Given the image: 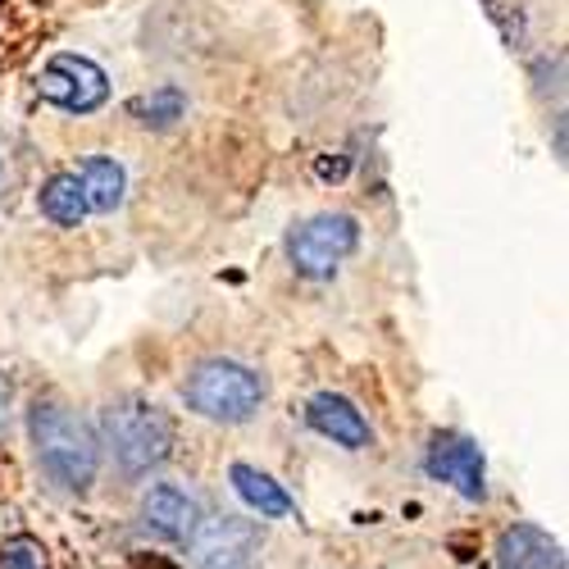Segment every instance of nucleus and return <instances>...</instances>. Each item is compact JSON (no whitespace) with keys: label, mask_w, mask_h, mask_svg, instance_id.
<instances>
[{"label":"nucleus","mask_w":569,"mask_h":569,"mask_svg":"<svg viewBox=\"0 0 569 569\" xmlns=\"http://www.w3.org/2000/svg\"><path fill=\"white\" fill-rule=\"evenodd\" d=\"M141 525L160 542H192V533L201 529V506L192 492H182L173 483H156L141 497Z\"/></svg>","instance_id":"obj_8"},{"label":"nucleus","mask_w":569,"mask_h":569,"mask_svg":"<svg viewBox=\"0 0 569 569\" xmlns=\"http://www.w3.org/2000/svg\"><path fill=\"white\" fill-rule=\"evenodd\" d=\"M28 433L37 447V460L46 469V479L64 492H87L101 473V442L87 423L60 406V401H37L28 410Z\"/></svg>","instance_id":"obj_1"},{"label":"nucleus","mask_w":569,"mask_h":569,"mask_svg":"<svg viewBox=\"0 0 569 569\" xmlns=\"http://www.w3.org/2000/svg\"><path fill=\"white\" fill-rule=\"evenodd\" d=\"M423 469L429 479L456 488L465 501H483L488 497V465H483V451L473 438L465 433H433L429 438V451H423Z\"/></svg>","instance_id":"obj_7"},{"label":"nucleus","mask_w":569,"mask_h":569,"mask_svg":"<svg viewBox=\"0 0 569 569\" xmlns=\"http://www.w3.org/2000/svg\"><path fill=\"white\" fill-rule=\"evenodd\" d=\"M306 423L328 438L333 447H347V451H365L373 442V429H369V419L360 415L356 401H347L342 392H315L306 401Z\"/></svg>","instance_id":"obj_9"},{"label":"nucleus","mask_w":569,"mask_h":569,"mask_svg":"<svg viewBox=\"0 0 569 569\" xmlns=\"http://www.w3.org/2000/svg\"><path fill=\"white\" fill-rule=\"evenodd\" d=\"M37 97L64 114H97L110 101V73L87 56H51L37 73Z\"/></svg>","instance_id":"obj_4"},{"label":"nucleus","mask_w":569,"mask_h":569,"mask_svg":"<svg viewBox=\"0 0 569 569\" xmlns=\"http://www.w3.org/2000/svg\"><path fill=\"white\" fill-rule=\"evenodd\" d=\"M228 479H232V492L242 497L260 519H288V515L297 510V501L288 497V488L273 483L269 473L256 469V465H242V460H237V465L228 469Z\"/></svg>","instance_id":"obj_12"},{"label":"nucleus","mask_w":569,"mask_h":569,"mask_svg":"<svg viewBox=\"0 0 569 569\" xmlns=\"http://www.w3.org/2000/svg\"><path fill=\"white\" fill-rule=\"evenodd\" d=\"M0 569H46V547L28 533L6 538V547H0Z\"/></svg>","instance_id":"obj_15"},{"label":"nucleus","mask_w":569,"mask_h":569,"mask_svg":"<svg viewBox=\"0 0 569 569\" xmlns=\"http://www.w3.org/2000/svg\"><path fill=\"white\" fill-rule=\"evenodd\" d=\"M182 401L210 423H247L264 406V378L242 360H201L187 373Z\"/></svg>","instance_id":"obj_3"},{"label":"nucleus","mask_w":569,"mask_h":569,"mask_svg":"<svg viewBox=\"0 0 569 569\" xmlns=\"http://www.w3.org/2000/svg\"><path fill=\"white\" fill-rule=\"evenodd\" d=\"M497 569H565V547L538 525H510L492 551Z\"/></svg>","instance_id":"obj_10"},{"label":"nucleus","mask_w":569,"mask_h":569,"mask_svg":"<svg viewBox=\"0 0 569 569\" xmlns=\"http://www.w3.org/2000/svg\"><path fill=\"white\" fill-rule=\"evenodd\" d=\"M360 247V223L351 214H315L292 228L288 260L301 278H328Z\"/></svg>","instance_id":"obj_5"},{"label":"nucleus","mask_w":569,"mask_h":569,"mask_svg":"<svg viewBox=\"0 0 569 569\" xmlns=\"http://www.w3.org/2000/svg\"><path fill=\"white\" fill-rule=\"evenodd\" d=\"M37 206H41V214L51 219L56 228H78L87 219V201H82V187H78L73 173L46 178L41 192H37Z\"/></svg>","instance_id":"obj_13"},{"label":"nucleus","mask_w":569,"mask_h":569,"mask_svg":"<svg viewBox=\"0 0 569 569\" xmlns=\"http://www.w3.org/2000/svg\"><path fill=\"white\" fill-rule=\"evenodd\" d=\"M192 569H260V529L251 519H201V529L192 533Z\"/></svg>","instance_id":"obj_6"},{"label":"nucleus","mask_w":569,"mask_h":569,"mask_svg":"<svg viewBox=\"0 0 569 569\" xmlns=\"http://www.w3.org/2000/svg\"><path fill=\"white\" fill-rule=\"evenodd\" d=\"M73 178H78V187H82L87 210L110 214V210H119V206H123L128 173H123V164H119V160H110V156H82V160H78V169H73Z\"/></svg>","instance_id":"obj_11"},{"label":"nucleus","mask_w":569,"mask_h":569,"mask_svg":"<svg viewBox=\"0 0 569 569\" xmlns=\"http://www.w3.org/2000/svg\"><path fill=\"white\" fill-rule=\"evenodd\" d=\"M132 110V119L141 123V128H173L182 114H187V97L178 87H156V91H141V97L128 106Z\"/></svg>","instance_id":"obj_14"},{"label":"nucleus","mask_w":569,"mask_h":569,"mask_svg":"<svg viewBox=\"0 0 569 569\" xmlns=\"http://www.w3.org/2000/svg\"><path fill=\"white\" fill-rule=\"evenodd\" d=\"M101 442L128 479H141L173 456V419L151 401L123 397L101 415Z\"/></svg>","instance_id":"obj_2"}]
</instances>
